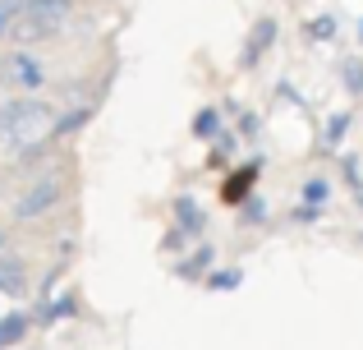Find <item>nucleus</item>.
Returning <instances> with one entry per match:
<instances>
[{
	"instance_id": "nucleus-1",
	"label": "nucleus",
	"mask_w": 363,
	"mask_h": 350,
	"mask_svg": "<svg viewBox=\"0 0 363 350\" xmlns=\"http://www.w3.org/2000/svg\"><path fill=\"white\" fill-rule=\"evenodd\" d=\"M51 129H55V111L46 102H14V106L0 111V148L5 153L42 143Z\"/></svg>"
},
{
	"instance_id": "nucleus-2",
	"label": "nucleus",
	"mask_w": 363,
	"mask_h": 350,
	"mask_svg": "<svg viewBox=\"0 0 363 350\" xmlns=\"http://www.w3.org/2000/svg\"><path fill=\"white\" fill-rule=\"evenodd\" d=\"M74 14V0H23L14 18V37L18 42H46V37H60L65 23Z\"/></svg>"
},
{
	"instance_id": "nucleus-3",
	"label": "nucleus",
	"mask_w": 363,
	"mask_h": 350,
	"mask_svg": "<svg viewBox=\"0 0 363 350\" xmlns=\"http://www.w3.org/2000/svg\"><path fill=\"white\" fill-rule=\"evenodd\" d=\"M0 79L14 83V88H37V83H42V65H37L33 55H9V60L0 65Z\"/></svg>"
},
{
	"instance_id": "nucleus-4",
	"label": "nucleus",
	"mask_w": 363,
	"mask_h": 350,
	"mask_svg": "<svg viewBox=\"0 0 363 350\" xmlns=\"http://www.w3.org/2000/svg\"><path fill=\"white\" fill-rule=\"evenodd\" d=\"M55 198H60V180H46L42 189H33V194L23 198V203H18V222H28V217H37V212H46V207L55 203Z\"/></svg>"
},
{
	"instance_id": "nucleus-5",
	"label": "nucleus",
	"mask_w": 363,
	"mask_h": 350,
	"mask_svg": "<svg viewBox=\"0 0 363 350\" xmlns=\"http://www.w3.org/2000/svg\"><path fill=\"white\" fill-rule=\"evenodd\" d=\"M23 327H28V318H23V314H14V318H5V323H0V346H9V341H18V337H23Z\"/></svg>"
},
{
	"instance_id": "nucleus-6",
	"label": "nucleus",
	"mask_w": 363,
	"mask_h": 350,
	"mask_svg": "<svg viewBox=\"0 0 363 350\" xmlns=\"http://www.w3.org/2000/svg\"><path fill=\"white\" fill-rule=\"evenodd\" d=\"M0 286H5L9 295H14V290L23 286V272H18V263H5V268H0Z\"/></svg>"
},
{
	"instance_id": "nucleus-7",
	"label": "nucleus",
	"mask_w": 363,
	"mask_h": 350,
	"mask_svg": "<svg viewBox=\"0 0 363 350\" xmlns=\"http://www.w3.org/2000/svg\"><path fill=\"white\" fill-rule=\"evenodd\" d=\"M0 33H5V28H0Z\"/></svg>"
}]
</instances>
